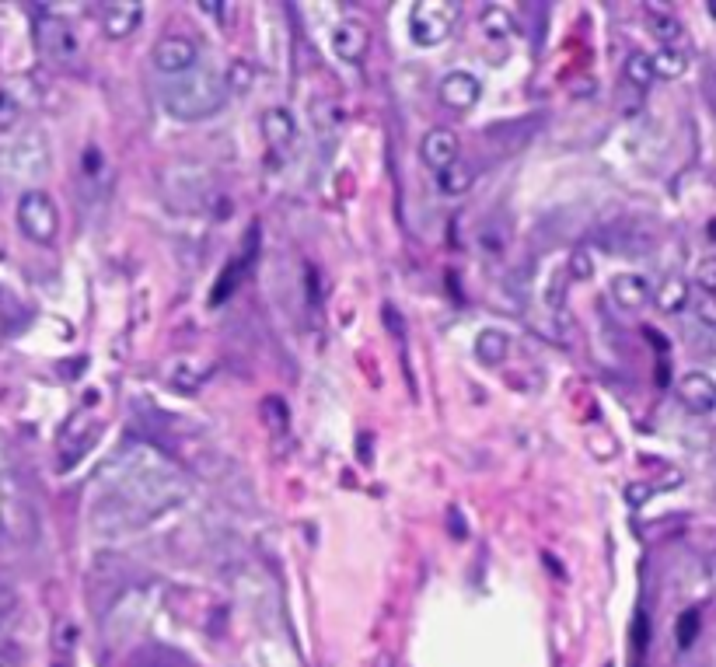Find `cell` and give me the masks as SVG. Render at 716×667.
I'll use <instances>...</instances> for the list:
<instances>
[{"instance_id": "cell-17", "label": "cell", "mask_w": 716, "mask_h": 667, "mask_svg": "<svg viewBox=\"0 0 716 667\" xmlns=\"http://www.w3.org/2000/svg\"><path fill=\"white\" fill-rule=\"evenodd\" d=\"M689 60H692V56L685 53V49L661 46V53L650 56V67H654V77H664V81H675V77H682L685 70H689Z\"/></svg>"}, {"instance_id": "cell-32", "label": "cell", "mask_w": 716, "mask_h": 667, "mask_svg": "<svg viewBox=\"0 0 716 667\" xmlns=\"http://www.w3.org/2000/svg\"><path fill=\"white\" fill-rule=\"evenodd\" d=\"M14 608H18V594H14L11 587H0V619H7Z\"/></svg>"}, {"instance_id": "cell-18", "label": "cell", "mask_w": 716, "mask_h": 667, "mask_svg": "<svg viewBox=\"0 0 716 667\" xmlns=\"http://www.w3.org/2000/svg\"><path fill=\"white\" fill-rule=\"evenodd\" d=\"M510 350V339L500 329H482L476 336V357L482 364H500Z\"/></svg>"}, {"instance_id": "cell-29", "label": "cell", "mask_w": 716, "mask_h": 667, "mask_svg": "<svg viewBox=\"0 0 716 667\" xmlns=\"http://www.w3.org/2000/svg\"><path fill=\"white\" fill-rule=\"evenodd\" d=\"M570 276H573V280H591V276H594V262H591V255H587L584 248H577V252L570 255Z\"/></svg>"}, {"instance_id": "cell-31", "label": "cell", "mask_w": 716, "mask_h": 667, "mask_svg": "<svg viewBox=\"0 0 716 667\" xmlns=\"http://www.w3.org/2000/svg\"><path fill=\"white\" fill-rule=\"evenodd\" d=\"M479 245H482V252H493V255H500L503 252V234L500 231H482L479 234Z\"/></svg>"}, {"instance_id": "cell-25", "label": "cell", "mask_w": 716, "mask_h": 667, "mask_svg": "<svg viewBox=\"0 0 716 667\" xmlns=\"http://www.w3.org/2000/svg\"><path fill=\"white\" fill-rule=\"evenodd\" d=\"M626 81L633 84V88H640V91H647L650 84L657 81L647 53H633V56H629V60H626Z\"/></svg>"}, {"instance_id": "cell-15", "label": "cell", "mask_w": 716, "mask_h": 667, "mask_svg": "<svg viewBox=\"0 0 716 667\" xmlns=\"http://www.w3.org/2000/svg\"><path fill=\"white\" fill-rule=\"evenodd\" d=\"M367 46H371V35H367V28L360 25V21H339V25L332 28V49H336V56H343V60L350 63L364 60Z\"/></svg>"}, {"instance_id": "cell-20", "label": "cell", "mask_w": 716, "mask_h": 667, "mask_svg": "<svg viewBox=\"0 0 716 667\" xmlns=\"http://www.w3.org/2000/svg\"><path fill=\"white\" fill-rule=\"evenodd\" d=\"M685 301H692V290H689V283L678 280V276H671V280L661 283V290H657V304H661V311H668V315L682 311Z\"/></svg>"}, {"instance_id": "cell-7", "label": "cell", "mask_w": 716, "mask_h": 667, "mask_svg": "<svg viewBox=\"0 0 716 667\" xmlns=\"http://www.w3.org/2000/svg\"><path fill=\"white\" fill-rule=\"evenodd\" d=\"M210 193V175L200 165H175L165 172V196L179 210H196Z\"/></svg>"}, {"instance_id": "cell-28", "label": "cell", "mask_w": 716, "mask_h": 667, "mask_svg": "<svg viewBox=\"0 0 716 667\" xmlns=\"http://www.w3.org/2000/svg\"><path fill=\"white\" fill-rule=\"evenodd\" d=\"M696 287L699 294H716V259H703L696 269Z\"/></svg>"}, {"instance_id": "cell-8", "label": "cell", "mask_w": 716, "mask_h": 667, "mask_svg": "<svg viewBox=\"0 0 716 667\" xmlns=\"http://www.w3.org/2000/svg\"><path fill=\"white\" fill-rule=\"evenodd\" d=\"M151 63H154L158 74L182 77V74H189L196 63H200V49H196V42L186 39V35H165V39L154 46Z\"/></svg>"}, {"instance_id": "cell-6", "label": "cell", "mask_w": 716, "mask_h": 667, "mask_svg": "<svg viewBox=\"0 0 716 667\" xmlns=\"http://www.w3.org/2000/svg\"><path fill=\"white\" fill-rule=\"evenodd\" d=\"M151 598H154L151 587H130V591L109 608V615H105V636H109V643L126 640V636H133L144 626L147 612H151Z\"/></svg>"}, {"instance_id": "cell-3", "label": "cell", "mask_w": 716, "mask_h": 667, "mask_svg": "<svg viewBox=\"0 0 716 667\" xmlns=\"http://www.w3.org/2000/svg\"><path fill=\"white\" fill-rule=\"evenodd\" d=\"M49 168V144L42 140L39 130L14 133V137L0 140V175L11 182L35 179Z\"/></svg>"}, {"instance_id": "cell-19", "label": "cell", "mask_w": 716, "mask_h": 667, "mask_svg": "<svg viewBox=\"0 0 716 667\" xmlns=\"http://www.w3.org/2000/svg\"><path fill=\"white\" fill-rule=\"evenodd\" d=\"M437 186H441L444 196H462V193H469V186H472V168L465 165V161H455V165H448L444 172H437Z\"/></svg>"}, {"instance_id": "cell-9", "label": "cell", "mask_w": 716, "mask_h": 667, "mask_svg": "<svg viewBox=\"0 0 716 667\" xmlns=\"http://www.w3.org/2000/svg\"><path fill=\"white\" fill-rule=\"evenodd\" d=\"M35 32H39V46L46 49V56H53V60L74 63L77 53H81V39H77L74 25L56 18V14H42Z\"/></svg>"}, {"instance_id": "cell-1", "label": "cell", "mask_w": 716, "mask_h": 667, "mask_svg": "<svg viewBox=\"0 0 716 667\" xmlns=\"http://www.w3.org/2000/svg\"><path fill=\"white\" fill-rule=\"evenodd\" d=\"M109 486L98 493L91 521L98 531L144 528L147 521L175 510L186 500V482L154 447L133 444L105 472Z\"/></svg>"}, {"instance_id": "cell-26", "label": "cell", "mask_w": 716, "mask_h": 667, "mask_svg": "<svg viewBox=\"0 0 716 667\" xmlns=\"http://www.w3.org/2000/svg\"><path fill=\"white\" fill-rule=\"evenodd\" d=\"M692 311H696L699 325H703L706 332L716 329V301H713V294H696V297H692Z\"/></svg>"}, {"instance_id": "cell-22", "label": "cell", "mask_w": 716, "mask_h": 667, "mask_svg": "<svg viewBox=\"0 0 716 667\" xmlns=\"http://www.w3.org/2000/svg\"><path fill=\"white\" fill-rule=\"evenodd\" d=\"M207 374H210V364H200V360H182V364H175V371H172V385L179 388V392H193V388L203 385Z\"/></svg>"}, {"instance_id": "cell-21", "label": "cell", "mask_w": 716, "mask_h": 667, "mask_svg": "<svg viewBox=\"0 0 716 667\" xmlns=\"http://www.w3.org/2000/svg\"><path fill=\"white\" fill-rule=\"evenodd\" d=\"M650 32L661 39V46H671V42L682 35V21H678L671 11H664V7L650 4Z\"/></svg>"}, {"instance_id": "cell-12", "label": "cell", "mask_w": 716, "mask_h": 667, "mask_svg": "<svg viewBox=\"0 0 716 667\" xmlns=\"http://www.w3.org/2000/svg\"><path fill=\"white\" fill-rule=\"evenodd\" d=\"M144 21V4L137 0H116V4H105L102 7V32L109 39H126L133 35Z\"/></svg>"}, {"instance_id": "cell-23", "label": "cell", "mask_w": 716, "mask_h": 667, "mask_svg": "<svg viewBox=\"0 0 716 667\" xmlns=\"http://www.w3.org/2000/svg\"><path fill=\"white\" fill-rule=\"evenodd\" d=\"M482 32L489 35V39H507L510 32H514V14L507 11V7H486V11H482Z\"/></svg>"}, {"instance_id": "cell-33", "label": "cell", "mask_w": 716, "mask_h": 667, "mask_svg": "<svg viewBox=\"0 0 716 667\" xmlns=\"http://www.w3.org/2000/svg\"><path fill=\"white\" fill-rule=\"evenodd\" d=\"M200 11L210 14V18H228L231 7L228 4H217V0H200Z\"/></svg>"}, {"instance_id": "cell-16", "label": "cell", "mask_w": 716, "mask_h": 667, "mask_svg": "<svg viewBox=\"0 0 716 667\" xmlns=\"http://www.w3.org/2000/svg\"><path fill=\"white\" fill-rule=\"evenodd\" d=\"M259 123H262V133H266V140L273 147H287L290 140L297 137V123L287 109H266Z\"/></svg>"}, {"instance_id": "cell-2", "label": "cell", "mask_w": 716, "mask_h": 667, "mask_svg": "<svg viewBox=\"0 0 716 667\" xmlns=\"http://www.w3.org/2000/svg\"><path fill=\"white\" fill-rule=\"evenodd\" d=\"M161 102H165L168 116L179 119V123H196V119H207L228 102V88H224V77L214 70L193 67L189 74L172 77L161 91Z\"/></svg>"}, {"instance_id": "cell-30", "label": "cell", "mask_w": 716, "mask_h": 667, "mask_svg": "<svg viewBox=\"0 0 716 667\" xmlns=\"http://www.w3.org/2000/svg\"><path fill=\"white\" fill-rule=\"evenodd\" d=\"M18 112H21L18 98H14L11 91H0V126H11L14 119H18Z\"/></svg>"}, {"instance_id": "cell-14", "label": "cell", "mask_w": 716, "mask_h": 667, "mask_svg": "<svg viewBox=\"0 0 716 667\" xmlns=\"http://www.w3.org/2000/svg\"><path fill=\"white\" fill-rule=\"evenodd\" d=\"M612 301L622 311H643L654 301V287L643 273H619L612 280Z\"/></svg>"}, {"instance_id": "cell-10", "label": "cell", "mask_w": 716, "mask_h": 667, "mask_svg": "<svg viewBox=\"0 0 716 667\" xmlns=\"http://www.w3.org/2000/svg\"><path fill=\"white\" fill-rule=\"evenodd\" d=\"M437 95H441V102L448 105V109L465 112L482 98V84L469 70H451V74H444L441 84H437Z\"/></svg>"}, {"instance_id": "cell-11", "label": "cell", "mask_w": 716, "mask_h": 667, "mask_svg": "<svg viewBox=\"0 0 716 667\" xmlns=\"http://www.w3.org/2000/svg\"><path fill=\"white\" fill-rule=\"evenodd\" d=\"M678 399L689 413L696 416H710L716 406V385L706 371H689L682 381H678Z\"/></svg>"}, {"instance_id": "cell-24", "label": "cell", "mask_w": 716, "mask_h": 667, "mask_svg": "<svg viewBox=\"0 0 716 667\" xmlns=\"http://www.w3.org/2000/svg\"><path fill=\"white\" fill-rule=\"evenodd\" d=\"M252 84H255L252 60H231L228 74H224V88H228V95H245V91H252Z\"/></svg>"}, {"instance_id": "cell-4", "label": "cell", "mask_w": 716, "mask_h": 667, "mask_svg": "<svg viewBox=\"0 0 716 667\" xmlns=\"http://www.w3.org/2000/svg\"><path fill=\"white\" fill-rule=\"evenodd\" d=\"M18 227L25 231L28 241L35 245H53L56 234H60V210H56V200L42 189H25L18 196Z\"/></svg>"}, {"instance_id": "cell-13", "label": "cell", "mask_w": 716, "mask_h": 667, "mask_svg": "<svg viewBox=\"0 0 716 667\" xmlns=\"http://www.w3.org/2000/svg\"><path fill=\"white\" fill-rule=\"evenodd\" d=\"M420 158L427 161L434 172H444V168L458 161V137L448 130V126H434L430 133H423Z\"/></svg>"}, {"instance_id": "cell-34", "label": "cell", "mask_w": 716, "mask_h": 667, "mask_svg": "<svg viewBox=\"0 0 716 667\" xmlns=\"http://www.w3.org/2000/svg\"><path fill=\"white\" fill-rule=\"evenodd\" d=\"M0 667H4V664H0Z\"/></svg>"}, {"instance_id": "cell-5", "label": "cell", "mask_w": 716, "mask_h": 667, "mask_svg": "<svg viewBox=\"0 0 716 667\" xmlns=\"http://www.w3.org/2000/svg\"><path fill=\"white\" fill-rule=\"evenodd\" d=\"M455 4L444 0H423L409 11V35L416 46H441L451 32H455Z\"/></svg>"}, {"instance_id": "cell-27", "label": "cell", "mask_w": 716, "mask_h": 667, "mask_svg": "<svg viewBox=\"0 0 716 667\" xmlns=\"http://www.w3.org/2000/svg\"><path fill=\"white\" fill-rule=\"evenodd\" d=\"M696 636H699V612L696 608H689V612L678 619V647L689 650L692 643H696Z\"/></svg>"}]
</instances>
